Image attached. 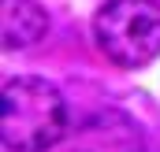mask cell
I'll return each mask as SVG.
<instances>
[{
    "mask_svg": "<svg viewBox=\"0 0 160 152\" xmlns=\"http://www.w3.org/2000/svg\"><path fill=\"white\" fill-rule=\"evenodd\" d=\"M67 104L52 82L34 74L4 82L0 141L8 152H48L67 137Z\"/></svg>",
    "mask_w": 160,
    "mask_h": 152,
    "instance_id": "1",
    "label": "cell"
},
{
    "mask_svg": "<svg viewBox=\"0 0 160 152\" xmlns=\"http://www.w3.org/2000/svg\"><path fill=\"white\" fill-rule=\"evenodd\" d=\"M93 41L116 67H149L160 56V0H104L93 15Z\"/></svg>",
    "mask_w": 160,
    "mask_h": 152,
    "instance_id": "2",
    "label": "cell"
},
{
    "mask_svg": "<svg viewBox=\"0 0 160 152\" xmlns=\"http://www.w3.org/2000/svg\"><path fill=\"white\" fill-rule=\"evenodd\" d=\"M75 137H78V152H142L138 126L116 112L86 119L75 130Z\"/></svg>",
    "mask_w": 160,
    "mask_h": 152,
    "instance_id": "3",
    "label": "cell"
},
{
    "mask_svg": "<svg viewBox=\"0 0 160 152\" xmlns=\"http://www.w3.org/2000/svg\"><path fill=\"white\" fill-rule=\"evenodd\" d=\"M48 34V15L38 0H0V45L8 52L30 48Z\"/></svg>",
    "mask_w": 160,
    "mask_h": 152,
    "instance_id": "4",
    "label": "cell"
}]
</instances>
